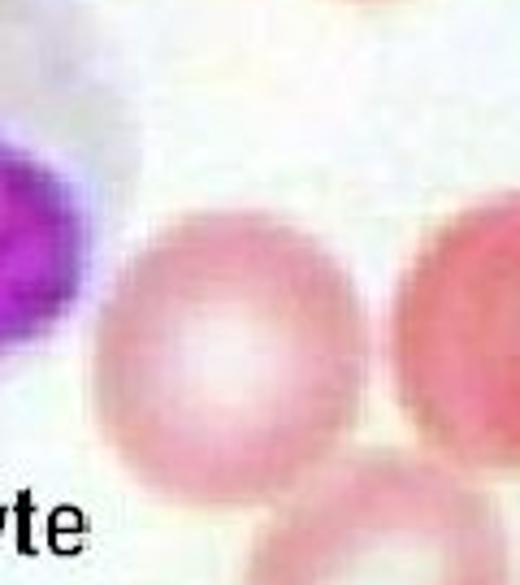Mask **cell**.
Listing matches in <instances>:
<instances>
[{
    "label": "cell",
    "instance_id": "cell-1",
    "mask_svg": "<svg viewBox=\"0 0 520 585\" xmlns=\"http://www.w3.org/2000/svg\"><path fill=\"white\" fill-rule=\"evenodd\" d=\"M373 334L351 273L291 221L213 208L117 273L91 412L139 486L191 512L304 490L360 421Z\"/></svg>",
    "mask_w": 520,
    "mask_h": 585
},
{
    "label": "cell",
    "instance_id": "cell-2",
    "mask_svg": "<svg viewBox=\"0 0 520 585\" xmlns=\"http://www.w3.org/2000/svg\"><path fill=\"white\" fill-rule=\"evenodd\" d=\"M135 174V122L83 0H0V360L57 330Z\"/></svg>",
    "mask_w": 520,
    "mask_h": 585
},
{
    "label": "cell",
    "instance_id": "cell-3",
    "mask_svg": "<svg viewBox=\"0 0 520 585\" xmlns=\"http://www.w3.org/2000/svg\"><path fill=\"white\" fill-rule=\"evenodd\" d=\"M390 377L429 447L520 477V191L429 234L390 304Z\"/></svg>",
    "mask_w": 520,
    "mask_h": 585
},
{
    "label": "cell",
    "instance_id": "cell-4",
    "mask_svg": "<svg viewBox=\"0 0 520 585\" xmlns=\"http://www.w3.org/2000/svg\"><path fill=\"white\" fill-rule=\"evenodd\" d=\"M243 585H512V555L473 481L425 455L373 451L260 529Z\"/></svg>",
    "mask_w": 520,
    "mask_h": 585
},
{
    "label": "cell",
    "instance_id": "cell-5",
    "mask_svg": "<svg viewBox=\"0 0 520 585\" xmlns=\"http://www.w3.org/2000/svg\"><path fill=\"white\" fill-rule=\"evenodd\" d=\"M356 5H377V0H356Z\"/></svg>",
    "mask_w": 520,
    "mask_h": 585
}]
</instances>
